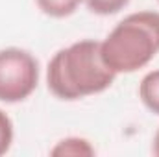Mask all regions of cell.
I'll return each instance as SVG.
<instances>
[{"mask_svg":"<svg viewBox=\"0 0 159 157\" xmlns=\"http://www.w3.org/2000/svg\"><path fill=\"white\" fill-rule=\"evenodd\" d=\"M39 83V63L22 48L0 50V102L17 104L26 100Z\"/></svg>","mask_w":159,"mask_h":157,"instance_id":"obj_3","label":"cell"},{"mask_svg":"<svg viewBox=\"0 0 159 157\" xmlns=\"http://www.w3.org/2000/svg\"><path fill=\"white\" fill-rule=\"evenodd\" d=\"M50 155H94V148L85 139L69 137V139L59 141L50 150Z\"/></svg>","mask_w":159,"mask_h":157,"instance_id":"obj_6","label":"cell"},{"mask_svg":"<svg viewBox=\"0 0 159 157\" xmlns=\"http://www.w3.org/2000/svg\"><path fill=\"white\" fill-rule=\"evenodd\" d=\"M83 0H35L37 7L52 19H65L72 15Z\"/></svg>","mask_w":159,"mask_h":157,"instance_id":"obj_5","label":"cell"},{"mask_svg":"<svg viewBox=\"0 0 159 157\" xmlns=\"http://www.w3.org/2000/svg\"><path fill=\"white\" fill-rule=\"evenodd\" d=\"M117 74L104 63L100 43L83 39L57 50L46 67L48 91L59 100H80L104 92Z\"/></svg>","mask_w":159,"mask_h":157,"instance_id":"obj_1","label":"cell"},{"mask_svg":"<svg viewBox=\"0 0 159 157\" xmlns=\"http://www.w3.org/2000/svg\"><path fill=\"white\" fill-rule=\"evenodd\" d=\"M157 2H159V0H157Z\"/></svg>","mask_w":159,"mask_h":157,"instance_id":"obj_10","label":"cell"},{"mask_svg":"<svg viewBox=\"0 0 159 157\" xmlns=\"http://www.w3.org/2000/svg\"><path fill=\"white\" fill-rule=\"evenodd\" d=\"M85 4L93 13L107 17V15H115L120 9H124L129 4V0H85Z\"/></svg>","mask_w":159,"mask_h":157,"instance_id":"obj_7","label":"cell"},{"mask_svg":"<svg viewBox=\"0 0 159 157\" xmlns=\"http://www.w3.org/2000/svg\"><path fill=\"white\" fill-rule=\"evenodd\" d=\"M139 98L154 115H159V69L144 74L139 83Z\"/></svg>","mask_w":159,"mask_h":157,"instance_id":"obj_4","label":"cell"},{"mask_svg":"<svg viewBox=\"0 0 159 157\" xmlns=\"http://www.w3.org/2000/svg\"><path fill=\"white\" fill-rule=\"evenodd\" d=\"M13 142V122L0 109V155H4Z\"/></svg>","mask_w":159,"mask_h":157,"instance_id":"obj_8","label":"cell"},{"mask_svg":"<svg viewBox=\"0 0 159 157\" xmlns=\"http://www.w3.org/2000/svg\"><path fill=\"white\" fill-rule=\"evenodd\" d=\"M104 63L115 74H131L159 54V13L137 11L124 17L100 41Z\"/></svg>","mask_w":159,"mask_h":157,"instance_id":"obj_2","label":"cell"},{"mask_svg":"<svg viewBox=\"0 0 159 157\" xmlns=\"http://www.w3.org/2000/svg\"><path fill=\"white\" fill-rule=\"evenodd\" d=\"M152 152H154V155L159 157V129L156 131V135H154V141H152Z\"/></svg>","mask_w":159,"mask_h":157,"instance_id":"obj_9","label":"cell"}]
</instances>
